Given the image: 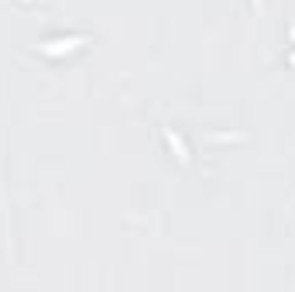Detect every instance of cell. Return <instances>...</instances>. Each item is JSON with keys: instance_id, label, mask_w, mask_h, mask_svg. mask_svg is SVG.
I'll list each match as a JSON object with an SVG mask.
<instances>
[{"instance_id": "6da1fadb", "label": "cell", "mask_w": 295, "mask_h": 292, "mask_svg": "<svg viewBox=\"0 0 295 292\" xmlns=\"http://www.w3.org/2000/svg\"><path fill=\"white\" fill-rule=\"evenodd\" d=\"M82 45V38H65V41H48V45H41V52L45 55H59V52H69V48H76Z\"/></svg>"}, {"instance_id": "7a4b0ae2", "label": "cell", "mask_w": 295, "mask_h": 292, "mask_svg": "<svg viewBox=\"0 0 295 292\" xmlns=\"http://www.w3.org/2000/svg\"><path fill=\"white\" fill-rule=\"evenodd\" d=\"M168 144H172V148H175V152H178V158H182V162L189 158V155H185V148H182V141H178V137H175V131H168Z\"/></svg>"}, {"instance_id": "3957f363", "label": "cell", "mask_w": 295, "mask_h": 292, "mask_svg": "<svg viewBox=\"0 0 295 292\" xmlns=\"http://www.w3.org/2000/svg\"><path fill=\"white\" fill-rule=\"evenodd\" d=\"M254 4H261V0H254Z\"/></svg>"}]
</instances>
